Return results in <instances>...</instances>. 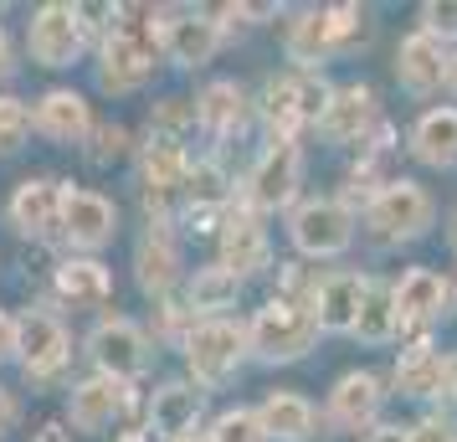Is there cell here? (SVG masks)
<instances>
[{"mask_svg": "<svg viewBox=\"0 0 457 442\" xmlns=\"http://www.w3.org/2000/svg\"><path fill=\"white\" fill-rule=\"evenodd\" d=\"M313 339H319V319L298 298H268L257 309V319L247 324V345L262 360H298L309 355Z\"/></svg>", "mask_w": 457, "mask_h": 442, "instance_id": "6da1fadb", "label": "cell"}, {"mask_svg": "<svg viewBox=\"0 0 457 442\" xmlns=\"http://www.w3.org/2000/svg\"><path fill=\"white\" fill-rule=\"evenodd\" d=\"M375 242H411L432 227V196L416 186V180H391L386 190H375L370 206H365Z\"/></svg>", "mask_w": 457, "mask_h": 442, "instance_id": "7a4b0ae2", "label": "cell"}, {"mask_svg": "<svg viewBox=\"0 0 457 442\" xmlns=\"http://www.w3.org/2000/svg\"><path fill=\"white\" fill-rule=\"evenodd\" d=\"M247 350H252L247 329L231 324V319H206V324H195L190 339H186V360L201 380H227Z\"/></svg>", "mask_w": 457, "mask_h": 442, "instance_id": "3957f363", "label": "cell"}, {"mask_svg": "<svg viewBox=\"0 0 457 442\" xmlns=\"http://www.w3.org/2000/svg\"><path fill=\"white\" fill-rule=\"evenodd\" d=\"M293 242H298V253L309 257H334L350 247L354 237V216L345 201H303V206L293 211Z\"/></svg>", "mask_w": 457, "mask_h": 442, "instance_id": "277c9868", "label": "cell"}, {"mask_svg": "<svg viewBox=\"0 0 457 442\" xmlns=\"http://www.w3.org/2000/svg\"><path fill=\"white\" fill-rule=\"evenodd\" d=\"M83 52V11L78 5H42L31 16V57L42 67H67Z\"/></svg>", "mask_w": 457, "mask_h": 442, "instance_id": "5b68a950", "label": "cell"}, {"mask_svg": "<svg viewBox=\"0 0 457 442\" xmlns=\"http://www.w3.org/2000/svg\"><path fill=\"white\" fill-rule=\"evenodd\" d=\"M119 227L113 201H104L98 190H62V232L72 237V247H104Z\"/></svg>", "mask_w": 457, "mask_h": 442, "instance_id": "8992f818", "label": "cell"}, {"mask_svg": "<svg viewBox=\"0 0 457 442\" xmlns=\"http://www.w3.org/2000/svg\"><path fill=\"white\" fill-rule=\"evenodd\" d=\"M87 350H93V360L104 365V376L124 380L134 376V371H145V335L129 324V319H104L98 329H93V339H87Z\"/></svg>", "mask_w": 457, "mask_h": 442, "instance_id": "52a82bcc", "label": "cell"}, {"mask_svg": "<svg viewBox=\"0 0 457 442\" xmlns=\"http://www.w3.org/2000/svg\"><path fill=\"white\" fill-rule=\"evenodd\" d=\"M11 227L21 237H46L62 227V190L52 186V180H21L16 196H11Z\"/></svg>", "mask_w": 457, "mask_h": 442, "instance_id": "ba28073f", "label": "cell"}, {"mask_svg": "<svg viewBox=\"0 0 457 442\" xmlns=\"http://www.w3.org/2000/svg\"><path fill=\"white\" fill-rule=\"evenodd\" d=\"M370 124H375V93L365 83H354V88H339L329 98L324 119H319V134L334 139V145H354Z\"/></svg>", "mask_w": 457, "mask_h": 442, "instance_id": "9c48e42d", "label": "cell"}, {"mask_svg": "<svg viewBox=\"0 0 457 442\" xmlns=\"http://www.w3.org/2000/svg\"><path fill=\"white\" fill-rule=\"evenodd\" d=\"M365 278L360 273H334L313 288V319L319 329H350L354 335V319H360V304H365Z\"/></svg>", "mask_w": 457, "mask_h": 442, "instance_id": "30bf717a", "label": "cell"}, {"mask_svg": "<svg viewBox=\"0 0 457 442\" xmlns=\"http://www.w3.org/2000/svg\"><path fill=\"white\" fill-rule=\"evenodd\" d=\"M298 145H272L257 170H252V201L257 206H288L293 190H298Z\"/></svg>", "mask_w": 457, "mask_h": 442, "instance_id": "8fae6325", "label": "cell"}, {"mask_svg": "<svg viewBox=\"0 0 457 442\" xmlns=\"http://www.w3.org/2000/svg\"><path fill=\"white\" fill-rule=\"evenodd\" d=\"M447 57H442V42L436 37H427V31H411L406 42H401V52H395V78L411 88V93H432L442 78H447Z\"/></svg>", "mask_w": 457, "mask_h": 442, "instance_id": "7c38bea8", "label": "cell"}, {"mask_svg": "<svg viewBox=\"0 0 457 442\" xmlns=\"http://www.w3.org/2000/svg\"><path fill=\"white\" fill-rule=\"evenodd\" d=\"M67 360V329L52 314H26L21 319V365L26 376H52Z\"/></svg>", "mask_w": 457, "mask_h": 442, "instance_id": "4fadbf2b", "label": "cell"}, {"mask_svg": "<svg viewBox=\"0 0 457 442\" xmlns=\"http://www.w3.org/2000/svg\"><path fill=\"white\" fill-rule=\"evenodd\" d=\"M129 401V386L113 376H93L72 391V427L78 432H104L108 421L119 417V406Z\"/></svg>", "mask_w": 457, "mask_h": 442, "instance_id": "5bb4252c", "label": "cell"}, {"mask_svg": "<svg viewBox=\"0 0 457 442\" xmlns=\"http://www.w3.org/2000/svg\"><path fill=\"white\" fill-rule=\"evenodd\" d=\"M268 263V237H262V227H257V216L252 211H231L227 232H221V268L237 278L257 273Z\"/></svg>", "mask_w": 457, "mask_h": 442, "instance_id": "9a60e30c", "label": "cell"}, {"mask_svg": "<svg viewBox=\"0 0 457 442\" xmlns=\"http://www.w3.org/2000/svg\"><path fill=\"white\" fill-rule=\"evenodd\" d=\"M139 170H145V201L149 206H160L170 190L186 186V154H180V139H165V134H154L139 154Z\"/></svg>", "mask_w": 457, "mask_h": 442, "instance_id": "2e32d148", "label": "cell"}, {"mask_svg": "<svg viewBox=\"0 0 457 442\" xmlns=\"http://www.w3.org/2000/svg\"><path fill=\"white\" fill-rule=\"evenodd\" d=\"M442 304H447V283L432 268H411L395 283V324H427L442 314Z\"/></svg>", "mask_w": 457, "mask_h": 442, "instance_id": "e0dca14e", "label": "cell"}, {"mask_svg": "<svg viewBox=\"0 0 457 442\" xmlns=\"http://www.w3.org/2000/svg\"><path fill=\"white\" fill-rule=\"evenodd\" d=\"M154 72V57H149L145 46L134 42L129 31H113L104 42V67H98V78H104V88H113V93H129V88H139Z\"/></svg>", "mask_w": 457, "mask_h": 442, "instance_id": "ac0fdd59", "label": "cell"}, {"mask_svg": "<svg viewBox=\"0 0 457 442\" xmlns=\"http://www.w3.org/2000/svg\"><path fill=\"white\" fill-rule=\"evenodd\" d=\"M411 149H416V160H427V165H436V170L457 165V108H432V113H421V119H416V134H411Z\"/></svg>", "mask_w": 457, "mask_h": 442, "instance_id": "d6986e66", "label": "cell"}, {"mask_svg": "<svg viewBox=\"0 0 457 442\" xmlns=\"http://www.w3.org/2000/svg\"><path fill=\"white\" fill-rule=\"evenodd\" d=\"M380 380L370 376V371H350V376H339V386H334L329 396V412L334 421H345V427H365V421L380 412Z\"/></svg>", "mask_w": 457, "mask_h": 442, "instance_id": "ffe728a7", "label": "cell"}, {"mask_svg": "<svg viewBox=\"0 0 457 442\" xmlns=\"http://www.w3.org/2000/svg\"><path fill=\"white\" fill-rule=\"evenodd\" d=\"M216 42H221V26L211 21V16H180V21L165 26V52H170L180 67L211 63Z\"/></svg>", "mask_w": 457, "mask_h": 442, "instance_id": "44dd1931", "label": "cell"}, {"mask_svg": "<svg viewBox=\"0 0 457 442\" xmlns=\"http://www.w3.org/2000/svg\"><path fill=\"white\" fill-rule=\"evenodd\" d=\"M339 52V31H334V5L329 11H298L288 26V57L293 63H319Z\"/></svg>", "mask_w": 457, "mask_h": 442, "instance_id": "7402d4cb", "label": "cell"}, {"mask_svg": "<svg viewBox=\"0 0 457 442\" xmlns=\"http://www.w3.org/2000/svg\"><path fill=\"white\" fill-rule=\"evenodd\" d=\"M195 412H201V391L170 380V386H160L154 401H149V427H154L160 438H180V432H195Z\"/></svg>", "mask_w": 457, "mask_h": 442, "instance_id": "603a6c76", "label": "cell"}, {"mask_svg": "<svg viewBox=\"0 0 457 442\" xmlns=\"http://www.w3.org/2000/svg\"><path fill=\"white\" fill-rule=\"evenodd\" d=\"M257 417H262V432L278 442H303L313 432V406L298 391H272Z\"/></svg>", "mask_w": 457, "mask_h": 442, "instance_id": "cb8c5ba5", "label": "cell"}, {"mask_svg": "<svg viewBox=\"0 0 457 442\" xmlns=\"http://www.w3.org/2000/svg\"><path fill=\"white\" fill-rule=\"evenodd\" d=\"M37 129L52 134V139H62V145H78L87 134V104L78 93L57 88V93H46L42 104H37Z\"/></svg>", "mask_w": 457, "mask_h": 442, "instance_id": "d4e9b609", "label": "cell"}, {"mask_svg": "<svg viewBox=\"0 0 457 442\" xmlns=\"http://www.w3.org/2000/svg\"><path fill=\"white\" fill-rule=\"evenodd\" d=\"M242 119H247V93L237 83H211L195 98V124L211 134H231V129H242Z\"/></svg>", "mask_w": 457, "mask_h": 442, "instance_id": "484cf974", "label": "cell"}, {"mask_svg": "<svg viewBox=\"0 0 457 442\" xmlns=\"http://www.w3.org/2000/svg\"><path fill=\"white\" fill-rule=\"evenodd\" d=\"M395 386L406 391V396H436L442 386H447V360L436 355L432 345H411L401 365H395Z\"/></svg>", "mask_w": 457, "mask_h": 442, "instance_id": "4316f807", "label": "cell"}, {"mask_svg": "<svg viewBox=\"0 0 457 442\" xmlns=\"http://www.w3.org/2000/svg\"><path fill=\"white\" fill-rule=\"evenodd\" d=\"M134 268H139V288L145 294H165L175 273H180V257H175V242L165 232H149L139 242V257H134Z\"/></svg>", "mask_w": 457, "mask_h": 442, "instance_id": "83f0119b", "label": "cell"}, {"mask_svg": "<svg viewBox=\"0 0 457 442\" xmlns=\"http://www.w3.org/2000/svg\"><path fill=\"white\" fill-rule=\"evenodd\" d=\"M262 119L272 129V145H293V129L303 124V113H298V78H272L262 88Z\"/></svg>", "mask_w": 457, "mask_h": 442, "instance_id": "f1b7e54d", "label": "cell"}, {"mask_svg": "<svg viewBox=\"0 0 457 442\" xmlns=\"http://www.w3.org/2000/svg\"><path fill=\"white\" fill-rule=\"evenodd\" d=\"M57 288H62V298H72V304H104L113 283H108L104 263H93V257H72V263L57 268Z\"/></svg>", "mask_w": 457, "mask_h": 442, "instance_id": "f546056e", "label": "cell"}, {"mask_svg": "<svg viewBox=\"0 0 457 442\" xmlns=\"http://www.w3.org/2000/svg\"><path fill=\"white\" fill-rule=\"evenodd\" d=\"M237 288H242V278L227 273L221 263H216V268H195V278H190V288H186L190 314H211V309H227L231 298H237Z\"/></svg>", "mask_w": 457, "mask_h": 442, "instance_id": "4dcf8cb0", "label": "cell"}, {"mask_svg": "<svg viewBox=\"0 0 457 442\" xmlns=\"http://www.w3.org/2000/svg\"><path fill=\"white\" fill-rule=\"evenodd\" d=\"M354 335L370 339V345H380V339L395 335V288H380V283L365 288V304H360V319H354Z\"/></svg>", "mask_w": 457, "mask_h": 442, "instance_id": "1f68e13d", "label": "cell"}, {"mask_svg": "<svg viewBox=\"0 0 457 442\" xmlns=\"http://www.w3.org/2000/svg\"><path fill=\"white\" fill-rule=\"evenodd\" d=\"M206 438L211 442H268V432H262V417L257 412L237 406V412H221L216 417V427H211Z\"/></svg>", "mask_w": 457, "mask_h": 442, "instance_id": "d6a6232c", "label": "cell"}, {"mask_svg": "<svg viewBox=\"0 0 457 442\" xmlns=\"http://www.w3.org/2000/svg\"><path fill=\"white\" fill-rule=\"evenodd\" d=\"M186 196L195 206H211V201H221L227 196V175L216 160H201V165H186Z\"/></svg>", "mask_w": 457, "mask_h": 442, "instance_id": "836d02e7", "label": "cell"}, {"mask_svg": "<svg viewBox=\"0 0 457 442\" xmlns=\"http://www.w3.org/2000/svg\"><path fill=\"white\" fill-rule=\"evenodd\" d=\"M31 134V113L21 98H0V154H16Z\"/></svg>", "mask_w": 457, "mask_h": 442, "instance_id": "e575fe53", "label": "cell"}, {"mask_svg": "<svg viewBox=\"0 0 457 442\" xmlns=\"http://www.w3.org/2000/svg\"><path fill=\"white\" fill-rule=\"evenodd\" d=\"M421 31L436 37V42H453L457 37V0H432V5H421Z\"/></svg>", "mask_w": 457, "mask_h": 442, "instance_id": "d590c367", "label": "cell"}, {"mask_svg": "<svg viewBox=\"0 0 457 442\" xmlns=\"http://www.w3.org/2000/svg\"><path fill=\"white\" fill-rule=\"evenodd\" d=\"M329 88L319 83V78H298V113H303V124H319L324 119V108H329Z\"/></svg>", "mask_w": 457, "mask_h": 442, "instance_id": "8d00e7d4", "label": "cell"}, {"mask_svg": "<svg viewBox=\"0 0 457 442\" xmlns=\"http://www.w3.org/2000/svg\"><path fill=\"white\" fill-rule=\"evenodd\" d=\"M154 124H160L165 139H175V129L195 124V104H186V98H165V104L154 108Z\"/></svg>", "mask_w": 457, "mask_h": 442, "instance_id": "74e56055", "label": "cell"}, {"mask_svg": "<svg viewBox=\"0 0 457 442\" xmlns=\"http://www.w3.org/2000/svg\"><path fill=\"white\" fill-rule=\"evenodd\" d=\"M124 145H129V134H124L119 124L98 129V145H93V160H98V165H108V160H119V154H124Z\"/></svg>", "mask_w": 457, "mask_h": 442, "instance_id": "f35d334b", "label": "cell"}, {"mask_svg": "<svg viewBox=\"0 0 457 442\" xmlns=\"http://www.w3.org/2000/svg\"><path fill=\"white\" fill-rule=\"evenodd\" d=\"M11 355H21V324L11 314H0V360H11Z\"/></svg>", "mask_w": 457, "mask_h": 442, "instance_id": "ab89813d", "label": "cell"}, {"mask_svg": "<svg viewBox=\"0 0 457 442\" xmlns=\"http://www.w3.org/2000/svg\"><path fill=\"white\" fill-rule=\"evenodd\" d=\"M411 442H457L453 438V427H447V421H421V427H411Z\"/></svg>", "mask_w": 457, "mask_h": 442, "instance_id": "60d3db41", "label": "cell"}, {"mask_svg": "<svg viewBox=\"0 0 457 442\" xmlns=\"http://www.w3.org/2000/svg\"><path fill=\"white\" fill-rule=\"evenodd\" d=\"M365 442H411V427H375Z\"/></svg>", "mask_w": 457, "mask_h": 442, "instance_id": "b9f144b4", "label": "cell"}, {"mask_svg": "<svg viewBox=\"0 0 457 442\" xmlns=\"http://www.w3.org/2000/svg\"><path fill=\"white\" fill-rule=\"evenodd\" d=\"M11 421H16V401H11V391H0V438L11 432Z\"/></svg>", "mask_w": 457, "mask_h": 442, "instance_id": "7bdbcfd3", "label": "cell"}, {"mask_svg": "<svg viewBox=\"0 0 457 442\" xmlns=\"http://www.w3.org/2000/svg\"><path fill=\"white\" fill-rule=\"evenodd\" d=\"M16 72V57H11V42H5V31H0V78H11Z\"/></svg>", "mask_w": 457, "mask_h": 442, "instance_id": "ee69618b", "label": "cell"}, {"mask_svg": "<svg viewBox=\"0 0 457 442\" xmlns=\"http://www.w3.org/2000/svg\"><path fill=\"white\" fill-rule=\"evenodd\" d=\"M31 442H67V432L57 427V421H46L42 432H31Z\"/></svg>", "mask_w": 457, "mask_h": 442, "instance_id": "f6af8a7d", "label": "cell"}, {"mask_svg": "<svg viewBox=\"0 0 457 442\" xmlns=\"http://www.w3.org/2000/svg\"><path fill=\"white\" fill-rule=\"evenodd\" d=\"M447 391H453V396H457V355L447 360Z\"/></svg>", "mask_w": 457, "mask_h": 442, "instance_id": "bcb514c9", "label": "cell"}, {"mask_svg": "<svg viewBox=\"0 0 457 442\" xmlns=\"http://www.w3.org/2000/svg\"><path fill=\"white\" fill-rule=\"evenodd\" d=\"M170 442H211L206 432H180V438H170Z\"/></svg>", "mask_w": 457, "mask_h": 442, "instance_id": "7dc6e473", "label": "cell"}, {"mask_svg": "<svg viewBox=\"0 0 457 442\" xmlns=\"http://www.w3.org/2000/svg\"><path fill=\"white\" fill-rule=\"evenodd\" d=\"M447 78H453V88H457V57H453V67H447Z\"/></svg>", "mask_w": 457, "mask_h": 442, "instance_id": "c3c4849f", "label": "cell"}, {"mask_svg": "<svg viewBox=\"0 0 457 442\" xmlns=\"http://www.w3.org/2000/svg\"><path fill=\"white\" fill-rule=\"evenodd\" d=\"M124 442H145V438H139V432H129V438H124Z\"/></svg>", "mask_w": 457, "mask_h": 442, "instance_id": "681fc988", "label": "cell"}, {"mask_svg": "<svg viewBox=\"0 0 457 442\" xmlns=\"http://www.w3.org/2000/svg\"><path fill=\"white\" fill-rule=\"evenodd\" d=\"M453 247H457V221H453Z\"/></svg>", "mask_w": 457, "mask_h": 442, "instance_id": "f907efd6", "label": "cell"}]
</instances>
